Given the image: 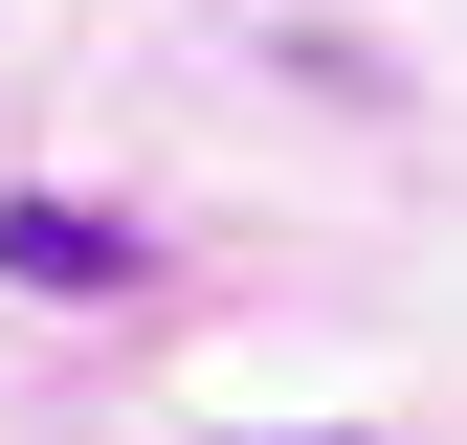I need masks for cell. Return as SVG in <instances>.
I'll list each match as a JSON object with an SVG mask.
<instances>
[{"mask_svg": "<svg viewBox=\"0 0 467 445\" xmlns=\"http://www.w3.org/2000/svg\"><path fill=\"white\" fill-rule=\"evenodd\" d=\"M0 290H156L134 201H0Z\"/></svg>", "mask_w": 467, "mask_h": 445, "instance_id": "6da1fadb", "label": "cell"}, {"mask_svg": "<svg viewBox=\"0 0 467 445\" xmlns=\"http://www.w3.org/2000/svg\"><path fill=\"white\" fill-rule=\"evenodd\" d=\"M334 445H357V423H334Z\"/></svg>", "mask_w": 467, "mask_h": 445, "instance_id": "7a4b0ae2", "label": "cell"}]
</instances>
